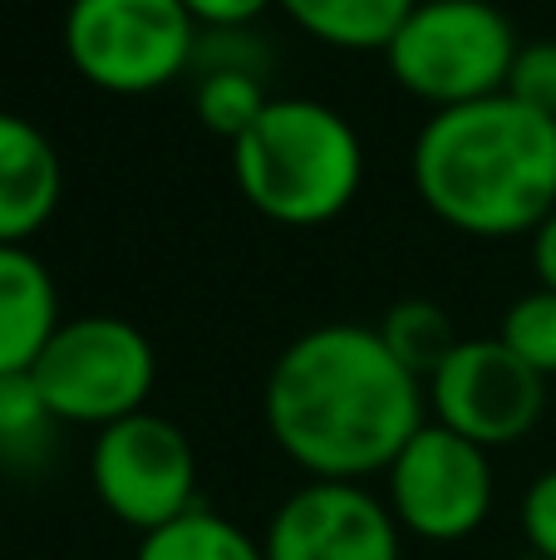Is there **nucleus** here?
Segmentation results:
<instances>
[{"mask_svg": "<svg viewBox=\"0 0 556 560\" xmlns=\"http://www.w3.org/2000/svg\"><path fill=\"white\" fill-rule=\"evenodd\" d=\"M502 94L556 118V39H528V45L518 49Z\"/></svg>", "mask_w": 556, "mask_h": 560, "instance_id": "obj_19", "label": "nucleus"}, {"mask_svg": "<svg viewBox=\"0 0 556 560\" xmlns=\"http://www.w3.org/2000/svg\"><path fill=\"white\" fill-rule=\"evenodd\" d=\"M49 433H55V413H49L35 374L30 369L0 374V453L5 457L39 453Z\"/></svg>", "mask_w": 556, "mask_h": 560, "instance_id": "obj_18", "label": "nucleus"}, {"mask_svg": "<svg viewBox=\"0 0 556 560\" xmlns=\"http://www.w3.org/2000/svg\"><path fill=\"white\" fill-rule=\"evenodd\" d=\"M59 329V290L30 246H0V374H20Z\"/></svg>", "mask_w": 556, "mask_h": 560, "instance_id": "obj_12", "label": "nucleus"}, {"mask_svg": "<svg viewBox=\"0 0 556 560\" xmlns=\"http://www.w3.org/2000/svg\"><path fill=\"white\" fill-rule=\"evenodd\" d=\"M518 49V25L493 0H419L384 45V59L414 98L459 108L502 94Z\"/></svg>", "mask_w": 556, "mask_h": 560, "instance_id": "obj_4", "label": "nucleus"}, {"mask_svg": "<svg viewBox=\"0 0 556 560\" xmlns=\"http://www.w3.org/2000/svg\"><path fill=\"white\" fill-rule=\"evenodd\" d=\"M532 271L542 290H556V212L532 232Z\"/></svg>", "mask_w": 556, "mask_h": 560, "instance_id": "obj_22", "label": "nucleus"}, {"mask_svg": "<svg viewBox=\"0 0 556 560\" xmlns=\"http://www.w3.org/2000/svg\"><path fill=\"white\" fill-rule=\"evenodd\" d=\"M522 536L537 560H556V467H547L522 497Z\"/></svg>", "mask_w": 556, "mask_h": 560, "instance_id": "obj_20", "label": "nucleus"}, {"mask_svg": "<svg viewBox=\"0 0 556 560\" xmlns=\"http://www.w3.org/2000/svg\"><path fill=\"white\" fill-rule=\"evenodd\" d=\"M271 98H276L271 84H266V74H256V69H202L193 104H197V118H202L207 133L236 143V138L266 114Z\"/></svg>", "mask_w": 556, "mask_h": 560, "instance_id": "obj_16", "label": "nucleus"}, {"mask_svg": "<svg viewBox=\"0 0 556 560\" xmlns=\"http://www.w3.org/2000/svg\"><path fill=\"white\" fill-rule=\"evenodd\" d=\"M59 35L94 89L153 94L193 69L202 25L183 0H69Z\"/></svg>", "mask_w": 556, "mask_h": 560, "instance_id": "obj_5", "label": "nucleus"}, {"mask_svg": "<svg viewBox=\"0 0 556 560\" xmlns=\"http://www.w3.org/2000/svg\"><path fill=\"white\" fill-rule=\"evenodd\" d=\"M202 30H246L276 0H183Z\"/></svg>", "mask_w": 556, "mask_h": 560, "instance_id": "obj_21", "label": "nucleus"}, {"mask_svg": "<svg viewBox=\"0 0 556 560\" xmlns=\"http://www.w3.org/2000/svg\"><path fill=\"white\" fill-rule=\"evenodd\" d=\"M55 423L108 428L128 413H143L158 384V354L138 325L118 315L59 319L49 345L30 364Z\"/></svg>", "mask_w": 556, "mask_h": 560, "instance_id": "obj_6", "label": "nucleus"}, {"mask_svg": "<svg viewBox=\"0 0 556 560\" xmlns=\"http://www.w3.org/2000/svg\"><path fill=\"white\" fill-rule=\"evenodd\" d=\"M134 560H266V551L232 516L197 502L193 512H183L177 522L138 536Z\"/></svg>", "mask_w": 556, "mask_h": 560, "instance_id": "obj_14", "label": "nucleus"}, {"mask_svg": "<svg viewBox=\"0 0 556 560\" xmlns=\"http://www.w3.org/2000/svg\"><path fill=\"white\" fill-rule=\"evenodd\" d=\"M89 482L114 522L148 536L197 506L193 438L163 413H128L94 433Z\"/></svg>", "mask_w": 556, "mask_h": 560, "instance_id": "obj_7", "label": "nucleus"}, {"mask_svg": "<svg viewBox=\"0 0 556 560\" xmlns=\"http://www.w3.org/2000/svg\"><path fill=\"white\" fill-rule=\"evenodd\" d=\"M390 502L364 482H305L271 512L266 560H404Z\"/></svg>", "mask_w": 556, "mask_h": 560, "instance_id": "obj_10", "label": "nucleus"}, {"mask_svg": "<svg viewBox=\"0 0 556 560\" xmlns=\"http://www.w3.org/2000/svg\"><path fill=\"white\" fill-rule=\"evenodd\" d=\"M242 197L281 226H325L364 183V143L340 108L276 94L266 114L232 143Z\"/></svg>", "mask_w": 556, "mask_h": 560, "instance_id": "obj_3", "label": "nucleus"}, {"mask_svg": "<svg viewBox=\"0 0 556 560\" xmlns=\"http://www.w3.org/2000/svg\"><path fill=\"white\" fill-rule=\"evenodd\" d=\"M374 329H380V339L390 345V354L399 359L414 378H424V384H429V378L443 369V359L463 345L453 319H449V310H443L439 300H424V295L394 300Z\"/></svg>", "mask_w": 556, "mask_h": 560, "instance_id": "obj_15", "label": "nucleus"}, {"mask_svg": "<svg viewBox=\"0 0 556 560\" xmlns=\"http://www.w3.org/2000/svg\"><path fill=\"white\" fill-rule=\"evenodd\" d=\"M409 177L419 202L463 236L537 232L556 212V118L508 94L433 108Z\"/></svg>", "mask_w": 556, "mask_h": 560, "instance_id": "obj_2", "label": "nucleus"}, {"mask_svg": "<svg viewBox=\"0 0 556 560\" xmlns=\"http://www.w3.org/2000/svg\"><path fill=\"white\" fill-rule=\"evenodd\" d=\"M311 39L335 49H384L419 0H276Z\"/></svg>", "mask_w": 556, "mask_h": 560, "instance_id": "obj_13", "label": "nucleus"}, {"mask_svg": "<svg viewBox=\"0 0 556 560\" xmlns=\"http://www.w3.org/2000/svg\"><path fill=\"white\" fill-rule=\"evenodd\" d=\"M65 192L59 148L35 118L0 108V246H30Z\"/></svg>", "mask_w": 556, "mask_h": 560, "instance_id": "obj_11", "label": "nucleus"}, {"mask_svg": "<svg viewBox=\"0 0 556 560\" xmlns=\"http://www.w3.org/2000/svg\"><path fill=\"white\" fill-rule=\"evenodd\" d=\"M429 388L374 325H315L276 354L262 388L271 443L311 482H364L390 472L429 418Z\"/></svg>", "mask_w": 556, "mask_h": 560, "instance_id": "obj_1", "label": "nucleus"}, {"mask_svg": "<svg viewBox=\"0 0 556 560\" xmlns=\"http://www.w3.org/2000/svg\"><path fill=\"white\" fill-rule=\"evenodd\" d=\"M493 492L488 447L449 433L443 423H424L384 472V502L399 532L433 546L478 532L493 512Z\"/></svg>", "mask_w": 556, "mask_h": 560, "instance_id": "obj_8", "label": "nucleus"}, {"mask_svg": "<svg viewBox=\"0 0 556 560\" xmlns=\"http://www.w3.org/2000/svg\"><path fill=\"white\" fill-rule=\"evenodd\" d=\"M424 388L433 404V423L488 453L522 443L547 413V378L522 364L498 335L463 339Z\"/></svg>", "mask_w": 556, "mask_h": 560, "instance_id": "obj_9", "label": "nucleus"}, {"mask_svg": "<svg viewBox=\"0 0 556 560\" xmlns=\"http://www.w3.org/2000/svg\"><path fill=\"white\" fill-rule=\"evenodd\" d=\"M498 339L522 359L528 369H537L542 378L556 374V290H528L508 305Z\"/></svg>", "mask_w": 556, "mask_h": 560, "instance_id": "obj_17", "label": "nucleus"}]
</instances>
